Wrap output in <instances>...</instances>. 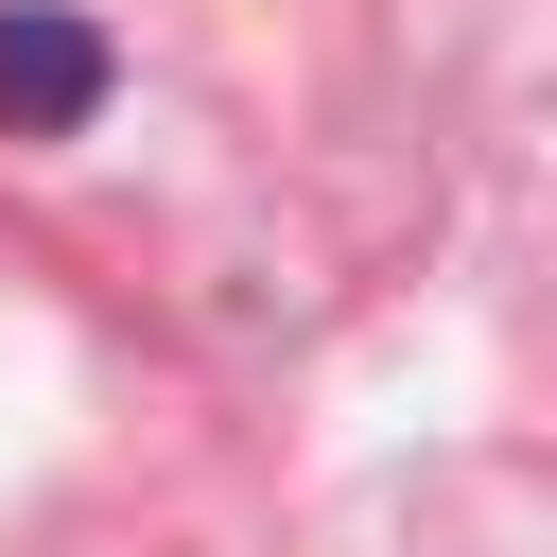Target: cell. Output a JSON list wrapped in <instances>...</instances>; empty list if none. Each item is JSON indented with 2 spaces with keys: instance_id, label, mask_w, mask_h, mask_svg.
I'll list each match as a JSON object with an SVG mask.
<instances>
[{
  "instance_id": "cell-1",
  "label": "cell",
  "mask_w": 557,
  "mask_h": 557,
  "mask_svg": "<svg viewBox=\"0 0 557 557\" xmlns=\"http://www.w3.org/2000/svg\"><path fill=\"white\" fill-rule=\"evenodd\" d=\"M87 87H104V52H87V35H52V17H17V35H0V122H35V139H52V122H87Z\"/></svg>"
}]
</instances>
